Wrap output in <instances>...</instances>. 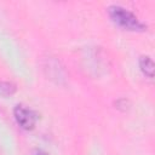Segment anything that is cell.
Returning a JSON list of instances; mask_svg holds the SVG:
<instances>
[{"label": "cell", "instance_id": "6da1fadb", "mask_svg": "<svg viewBox=\"0 0 155 155\" xmlns=\"http://www.w3.org/2000/svg\"><path fill=\"white\" fill-rule=\"evenodd\" d=\"M108 13L111 21L122 29L130 31H144L147 30V24L143 23L133 12L120 6L110 5L108 7Z\"/></svg>", "mask_w": 155, "mask_h": 155}, {"label": "cell", "instance_id": "7a4b0ae2", "mask_svg": "<svg viewBox=\"0 0 155 155\" xmlns=\"http://www.w3.org/2000/svg\"><path fill=\"white\" fill-rule=\"evenodd\" d=\"M13 116H15L17 125L24 131L34 130L36 121H38V114L24 104H17L15 107Z\"/></svg>", "mask_w": 155, "mask_h": 155}, {"label": "cell", "instance_id": "3957f363", "mask_svg": "<svg viewBox=\"0 0 155 155\" xmlns=\"http://www.w3.org/2000/svg\"><path fill=\"white\" fill-rule=\"evenodd\" d=\"M139 68L142 70V73L149 78V79H153L154 78V70H155V64H154V61L150 56H140L139 57Z\"/></svg>", "mask_w": 155, "mask_h": 155}, {"label": "cell", "instance_id": "277c9868", "mask_svg": "<svg viewBox=\"0 0 155 155\" xmlns=\"http://www.w3.org/2000/svg\"><path fill=\"white\" fill-rule=\"evenodd\" d=\"M17 87L13 82L10 81H2L0 82V94L1 96H11L16 92Z\"/></svg>", "mask_w": 155, "mask_h": 155}, {"label": "cell", "instance_id": "5b68a950", "mask_svg": "<svg viewBox=\"0 0 155 155\" xmlns=\"http://www.w3.org/2000/svg\"><path fill=\"white\" fill-rule=\"evenodd\" d=\"M34 155H50V154L46 153V151H44V150H41V149H35Z\"/></svg>", "mask_w": 155, "mask_h": 155}]
</instances>
